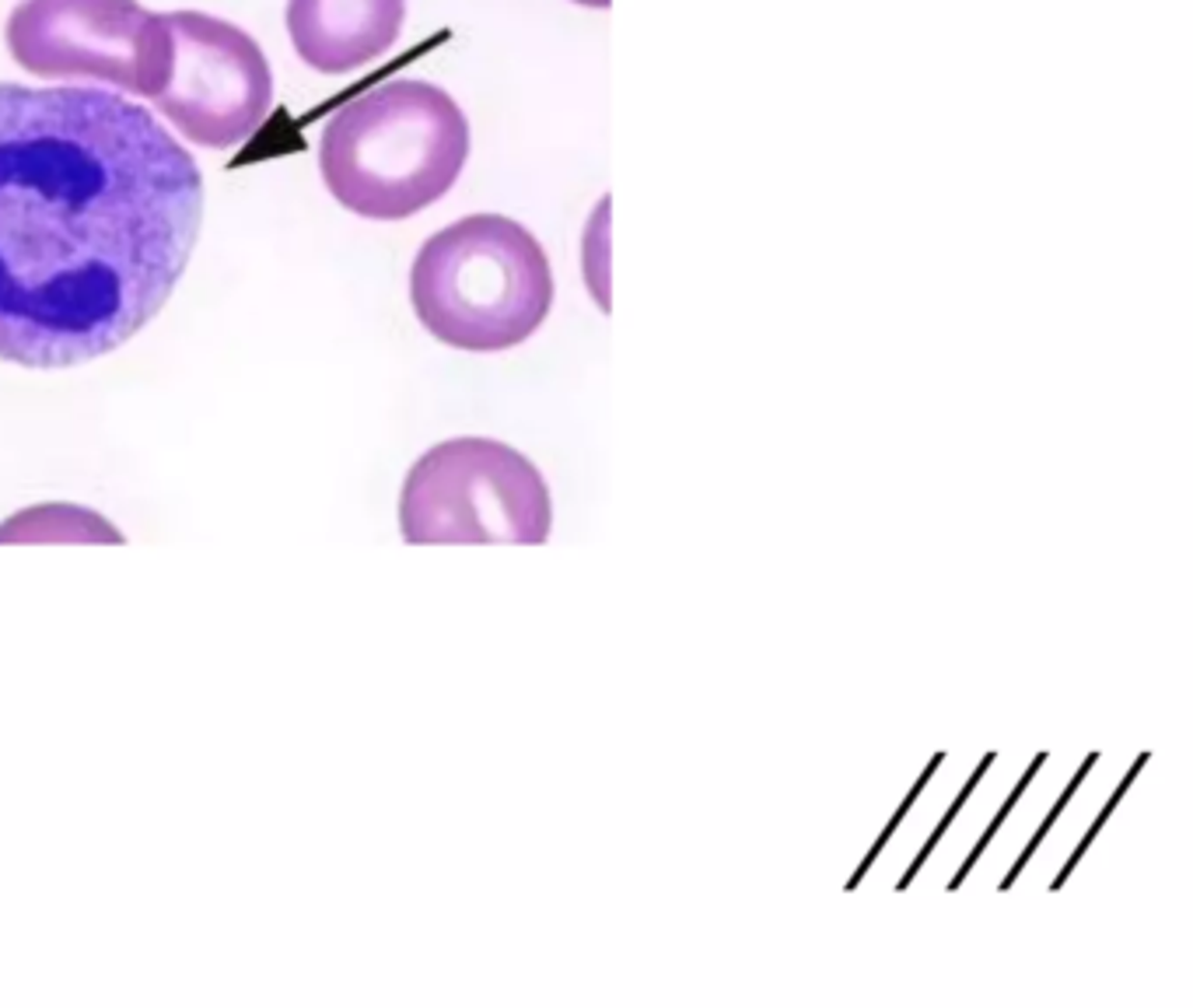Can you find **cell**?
Masks as SVG:
<instances>
[{
	"mask_svg": "<svg viewBox=\"0 0 1193 1008\" xmlns=\"http://www.w3.org/2000/svg\"><path fill=\"white\" fill-rule=\"evenodd\" d=\"M0 543H122V532L98 511L39 504L0 522Z\"/></svg>",
	"mask_w": 1193,
	"mask_h": 1008,
	"instance_id": "cell-8",
	"label": "cell"
},
{
	"mask_svg": "<svg viewBox=\"0 0 1193 1008\" xmlns=\"http://www.w3.org/2000/svg\"><path fill=\"white\" fill-rule=\"evenodd\" d=\"M574 4H582V8H610L612 0H574Z\"/></svg>",
	"mask_w": 1193,
	"mask_h": 1008,
	"instance_id": "cell-9",
	"label": "cell"
},
{
	"mask_svg": "<svg viewBox=\"0 0 1193 1008\" xmlns=\"http://www.w3.org/2000/svg\"><path fill=\"white\" fill-rule=\"evenodd\" d=\"M203 221L193 154L102 88L0 85V361L85 365L172 298Z\"/></svg>",
	"mask_w": 1193,
	"mask_h": 1008,
	"instance_id": "cell-1",
	"label": "cell"
},
{
	"mask_svg": "<svg viewBox=\"0 0 1193 1008\" xmlns=\"http://www.w3.org/2000/svg\"><path fill=\"white\" fill-rule=\"evenodd\" d=\"M14 64L49 81H102L154 98L169 77L165 14L137 0H21L8 18Z\"/></svg>",
	"mask_w": 1193,
	"mask_h": 1008,
	"instance_id": "cell-5",
	"label": "cell"
},
{
	"mask_svg": "<svg viewBox=\"0 0 1193 1008\" xmlns=\"http://www.w3.org/2000/svg\"><path fill=\"white\" fill-rule=\"evenodd\" d=\"M406 0H287L294 53L319 74H347L395 46Z\"/></svg>",
	"mask_w": 1193,
	"mask_h": 1008,
	"instance_id": "cell-7",
	"label": "cell"
},
{
	"mask_svg": "<svg viewBox=\"0 0 1193 1008\" xmlns=\"http://www.w3.org/2000/svg\"><path fill=\"white\" fill-rule=\"evenodd\" d=\"M169 77L150 98L186 141L225 151L249 141L273 102V74L256 39L203 11L165 14Z\"/></svg>",
	"mask_w": 1193,
	"mask_h": 1008,
	"instance_id": "cell-6",
	"label": "cell"
},
{
	"mask_svg": "<svg viewBox=\"0 0 1193 1008\" xmlns=\"http://www.w3.org/2000/svg\"><path fill=\"white\" fill-rule=\"evenodd\" d=\"M470 158V123L445 88L386 81L354 95L322 126L329 193L371 221H403L442 200Z\"/></svg>",
	"mask_w": 1193,
	"mask_h": 1008,
	"instance_id": "cell-2",
	"label": "cell"
},
{
	"mask_svg": "<svg viewBox=\"0 0 1193 1008\" xmlns=\"http://www.w3.org/2000/svg\"><path fill=\"white\" fill-rule=\"evenodd\" d=\"M410 302L423 330L459 350H507L543 326L554 274L526 225L470 214L420 245Z\"/></svg>",
	"mask_w": 1193,
	"mask_h": 1008,
	"instance_id": "cell-3",
	"label": "cell"
},
{
	"mask_svg": "<svg viewBox=\"0 0 1193 1008\" xmlns=\"http://www.w3.org/2000/svg\"><path fill=\"white\" fill-rule=\"evenodd\" d=\"M554 504L543 473L494 438H451L410 466L399 494L406 543H526L550 539Z\"/></svg>",
	"mask_w": 1193,
	"mask_h": 1008,
	"instance_id": "cell-4",
	"label": "cell"
}]
</instances>
